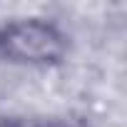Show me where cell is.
I'll use <instances>...</instances> for the list:
<instances>
[{
    "instance_id": "obj_1",
    "label": "cell",
    "mask_w": 127,
    "mask_h": 127,
    "mask_svg": "<svg viewBox=\"0 0 127 127\" xmlns=\"http://www.w3.org/2000/svg\"><path fill=\"white\" fill-rule=\"evenodd\" d=\"M72 35L50 15H13L0 20V62L23 70H55L67 62Z\"/></svg>"
},
{
    "instance_id": "obj_2",
    "label": "cell",
    "mask_w": 127,
    "mask_h": 127,
    "mask_svg": "<svg viewBox=\"0 0 127 127\" xmlns=\"http://www.w3.org/2000/svg\"><path fill=\"white\" fill-rule=\"evenodd\" d=\"M0 127H87L82 120L62 115H37V112H5L0 115Z\"/></svg>"
}]
</instances>
